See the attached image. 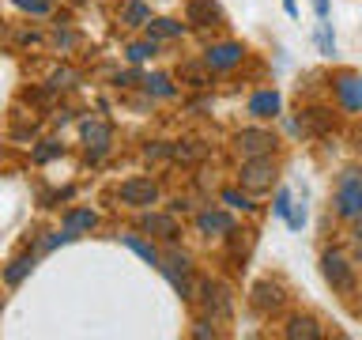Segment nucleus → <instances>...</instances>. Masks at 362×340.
<instances>
[{"instance_id":"5","label":"nucleus","mask_w":362,"mask_h":340,"mask_svg":"<svg viewBox=\"0 0 362 340\" xmlns=\"http://www.w3.org/2000/svg\"><path fill=\"white\" fill-rule=\"evenodd\" d=\"M238 61H242V45H238V42H219V45H211V50L204 53V64H208L211 72H223V68H234Z\"/></svg>"},{"instance_id":"31","label":"nucleus","mask_w":362,"mask_h":340,"mask_svg":"<svg viewBox=\"0 0 362 340\" xmlns=\"http://www.w3.org/2000/svg\"><path fill=\"white\" fill-rule=\"evenodd\" d=\"M313 11H317V19H328V0H313Z\"/></svg>"},{"instance_id":"15","label":"nucleus","mask_w":362,"mask_h":340,"mask_svg":"<svg viewBox=\"0 0 362 340\" xmlns=\"http://www.w3.org/2000/svg\"><path fill=\"white\" fill-rule=\"evenodd\" d=\"M257 310H276V306L283 302V295H279V288H276V283H260V288H257Z\"/></svg>"},{"instance_id":"18","label":"nucleus","mask_w":362,"mask_h":340,"mask_svg":"<svg viewBox=\"0 0 362 340\" xmlns=\"http://www.w3.org/2000/svg\"><path fill=\"white\" fill-rule=\"evenodd\" d=\"M317 333H321V329H317V322H313V317H294V322L287 325V336H294V340H298V336L313 340Z\"/></svg>"},{"instance_id":"25","label":"nucleus","mask_w":362,"mask_h":340,"mask_svg":"<svg viewBox=\"0 0 362 340\" xmlns=\"http://www.w3.org/2000/svg\"><path fill=\"white\" fill-rule=\"evenodd\" d=\"M287 223H291V231H302V227H305V204H294V200H291Z\"/></svg>"},{"instance_id":"22","label":"nucleus","mask_w":362,"mask_h":340,"mask_svg":"<svg viewBox=\"0 0 362 340\" xmlns=\"http://www.w3.org/2000/svg\"><path fill=\"white\" fill-rule=\"evenodd\" d=\"M124 19H129L132 27H147V23H151V19H147V8L140 4V0H132V4H129V16H124Z\"/></svg>"},{"instance_id":"2","label":"nucleus","mask_w":362,"mask_h":340,"mask_svg":"<svg viewBox=\"0 0 362 340\" xmlns=\"http://www.w3.org/2000/svg\"><path fill=\"white\" fill-rule=\"evenodd\" d=\"M321 272H325V280L332 283L336 291H351V288H355V272H351L347 257H344V254H336V249L321 257Z\"/></svg>"},{"instance_id":"17","label":"nucleus","mask_w":362,"mask_h":340,"mask_svg":"<svg viewBox=\"0 0 362 340\" xmlns=\"http://www.w3.org/2000/svg\"><path fill=\"white\" fill-rule=\"evenodd\" d=\"M147 34H151V38H177L181 23H174V19H151V23H147Z\"/></svg>"},{"instance_id":"8","label":"nucleus","mask_w":362,"mask_h":340,"mask_svg":"<svg viewBox=\"0 0 362 340\" xmlns=\"http://www.w3.org/2000/svg\"><path fill=\"white\" fill-rule=\"evenodd\" d=\"M336 95H339V102H344L347 110H362V79L344 72L336 79Z\"/></svg>"},{"instance_id":"28","label":"nucleus","mask_w":362,"mask_h":340,"mask_svg":"<svg viewBox=\"0 0 362 340\" xmlns=\"http://www.w3.org/2000/svg\"><path fill=\"white\" fill-rule=\"evenodd\" d=\"M287 212H291V189H279V193H276V215H283V220H287Z\"/></svg>"},{"instance_id":"19","label":"nucleus","mask_w":362,"mask_h":340,"mask_svg":"<svg viewBox=\"0 0 362 340\" xmlns=\"http://www.w3.org/2000/svg\"><path fill=\"white\" fill-rule=\"evenodd\" d=\"M30 268H34V257H19V261H11V265H8V272H4V280L11 283V288H16V283H19L23 276H27Z\"/></svg>"},{"instance_id":"16","label":"nucleus","mask_w":362,"mask_h":340,"mask_svg":"<svg viewBox=\"0 0 362 340\" xmlns=\"http://www.w3.org/2000/svg\"><path fill=\"white\" fill-rule=\"evenodd\" d=\"M121 242H124V246H129V249H132V254H140V257L147 261V265H158V261H163V257H158V249H155V246H147V242H144V238H136V234H124V238H121Z\"/></svg>"},{"instance_id":"1","label":"nucleus","mask_w":362,"mask_h":340,"mask_svg":"<svg viewBox=\"0 0 362 340\" xmlns=\"http://www.w3.org/2000/svg\"><path fill=\"white\" fill-rule=\"evenodd\" d=\"M336 204L344 215H351V220H362V174L358 170H347V174L339 178Z\"/></svg>"},{"instance_id":"9","label":"nucleus","mask_w":362,"mask_h":340,"mask_svg":"<svg viewBox=\"0 0 362 340\" xmlns=\"http://www.w3.org/2000/svg\"><path fill=\"white\" fill-rule=\"evenodd\" d=\"M223 19V11H219V4L215 0H189V23H200V27H215V23Z\"/></svg>"},{"instance_id":"24","label":"nucleus","mask_w":362,"mask_h":340,"mask_svg":"<svg viewBox=\"0 0 362 340\" xmlns=\"http://www.w3.org/2000/svg\"><path fill=\"white\" fill-rule=\"evenodd\" d=\"M223 200L230 204V208H238V212H249V208H253V204H249V197H245V193H238V189H226Z\"/></svg>"},{"instance_id":"7","label":"nucleus","mask_w":362,"mask_h":340,"mask_svg":"<svg viewBox=\"0 0 362 340\" xmlns=\"http://www.w3.org/2000/svg\"><path fill=\"white\" fill-rule=\"evenodd\" d=\"M238 144H242V155L245 159H260V155H272V132H260V129H245L238 136Z\"/></svg>"},{"instance_id":"29","label":"nucleus","mask_w":362,"mask_h":340,"mask_svg":"<svg viewBox=\"0 0 362 340\" xmlns=\"http://www.w3.org/2000/svg\"><path fill=\"white\" fill-rule=\"evenodd\" d=\"M16 4L34 11V16H45V11H49V0H16Z\"/></svg>"},{"instance_id":"21","label":"nucleus","mask_w":362,"mask_h":340,"mask_svg":"<svg viewBox=\"0 0 362 340\" xmlns=\"http://www.w3.org/2000/svg\"><path fill=\"white\" fill-rule=\"evenodd\" d=\"M151 53H155V42H136V45H129V61H132V64L147 61Z\"/></svg>"},{"instance_id":"3","label":"nucleus","mask_w":362,"mask_h":340,"mask_svg":"<svg viewBox=\"0 0 362 340\" xmlns=\"http://www.w3.org/2000/svg\"><path fill=\"white\" fill-rule=\"evenodd\" d=\"M272 178H276V166H272L268 155L245 159V166H242V186H245V189H253V193H257V189H268Z\"/></svg>"},{"instance_id":"23","label":"nucleus","mask_w":362,"mask_h":340,"mask_svg":"<svg viewBox=\"0 0 362 340\" xmlns=\"http://www.w3.org/2000/svg\"><path fill=\"white\" fill-rule=\"evenodd\" d=\"M317 42H321V53H328V57L336 53V38H332V30H328V19H321V30H317Z\"/></svg>"},{"instance_id":"33","label":"nucleus","mask_w":362,"mask_h":340,"mask_svg":"<svg viewBox=\"0 0 362 340\" xmlns=\"http://www.w3.org/2000/svg\"><path fill=\"white\" fill-rule=\"evenodd\" d=\"M283 8H287V16H298V4H294V0H283Z\"/></svg>"},{"instance_id":"27","label":"nucleus","mask_w":362,"mask_h":340,"mask_svg":"<svg viewBox=\"0 0 362 340\" xmlns=\"http://www.w3.org/2000/svg\"><path fill=\"white\" fill-rule=\"evenodd\" d=\"M181 76H185L189 84H197V87H204V84H208V72H204L200 64H185V68H181Z\"/></svg>"},{"instance_id":"10","label":"nucleus","mask_w":362,"mask_h":340,"mask_svg":"<svg viewBox=\"0 0 362 340\" xmlns=\"http://www.w3.org/2000/svg\"><path fill=\"white\" fill-rule=\"evenodd\" d=\"M249 113L253 118H272V113H279V95L276 91H260V95L249 98Z\"/></svg>"},{"instance_id":"32","label":"nucleus","mask_w":362,"mask_h":340,"mask_svg":"<svg viewBox=\"0 0 362 340\" xmlns=\"http://www.w3.org/2000/svg\"><path fill=\"white\" fill-rule=\"evenodd\" d=\"M68 79H72V72H57L53 76V87H68Z\"/></svg>"},{"instance_id":"30","label":"nucleus","mask_w":362,"mask_h":340,"mask_svg":"<svg viewBox=\"0 0 362 340\" xmlns=\"http://www.w3.org/2000/svg\"><path fill=\"white\" fill-rule=\"evenodd\" d=\"M174 155H177V159H200V155H204V147L189 140L185 147H174Z\"/></svg>"},{"instance_id":"13","label":"nucleus","mask_w":362,"mask_h":340,"mask_svg":"<svg viewBox=\"0 0 362 340\" xmlns=\"http://www.w3.org/2000/svg\"><path fill=\"white\" fill-rule=\"evenodd\" d=\"M144 227H147V231H155V234H163V238H174L177 234L174 215H144Z\"/></svg>"},{"instance_id":"4","label":"nucleus","mask_w":362,"mask_h":340,"mask_svg":"<svg viewBox=\"0 0 362 340\" xmlns=\"http://www.w3.org/2000/svg\"><path fill=\"white\" fill-rule=\"evenodd\" d=\"M121 200L132 204V208H147V204L158 200V186H155L151 178H129L121 186Z\"/></svg>"},{"instance_id":"12","label":"nucleus","mask_w":362,"mask_h":340,"mask_svg":"<svg viewBox=\"0 0 362 340\" xmlns=\"http://www.w3.org/2000/svg\"><path fill=\"white\" fill-rule=\"evenodd\" d=\"M83 140L95 144V152H87V155L98 159V155L110 147V129H106V125H98V121H87V125H83Z\"/></svg>"},{"instance_id":"14","label":"nucleus","mask_w":362,"mask_h":340,"mask_svg":"<svg viewBox=\"0 0 362 340\" xmlns=\"http://www.w3.org/2000/svg\"><path fill=\"white\" fill-rule=\"evenodd\" d=\"M95 223H98V215H95V212H68V215H64V231H68V234L90 231Z\"/></svg>"},{"instance_id":"20","label":"nucleus","mask_w":362,"mask_h":340,"mask_svg":"<svg viewBox=\"0 0 362 340\" xmlns=\"http://www.w3.org/2000/svg\"><path fill=\"white\" fill-rule=\"evenodd\" d=\"M147 91H155L158 98H170L174 95V84H170L166 76H147Z\"/></svg>"},{"instance_id":"11","label":"nucleus","mask_w":362,"mask_h":340,"mask_svg":"<svg viewBox=\"0 0 362 340\" xmlns=\"http://www.w3.org/2000/svg\"><path fill=\"white\" fill-rule=\"evenodd\" d=\"M200 231H208V234H234V220L226 212H204L200 215Z\"/></svg>"},{"instance_id":"34","label":"nucleus","mask_w":362,"mask_h":340,"mask_svg":"<svg viewBox=\"0 0 362 340\" xmlns=\"http://www.w3.org/2000/svg\"><path fill=\"white\" fill-rule=\"evenodd\" d=\"M358 257H362V238H358Z\"/></svg>"},{"instance_id":"6","label":"nucleus","mask_w":362,"mask_h":340,"mask_svg":"<svg viewBox=\"0 0 362 340\" xmlns=\"http://www.w3.org/2000/svg\"><path fill=\"white\" fill-rule=\"evenodd\" d=\"M166 272V280L174 283V288L181 291V295H189L192 299V288H189V261L181 257V254H166V265H158Z\"/></svg>"},{"instance_id":"26","label":"nucleus","mask_w":362,"mask_h":340,"mask_svg":"<svg viewBox=\"0 0 362 340\" xmlns=\"http://www.w3.org/2000/svg\"><path fill=\"white\" fill-rule=\"evenodd\" d=\"M53 155H61V144H53V140H45V144L34 147V159H38V163H49Z\"/></svg>"}]
</instances>
